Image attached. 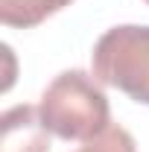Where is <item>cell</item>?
I'll list each match as a JSON object with an SVG mask.
<instances>
[{
	"instance_id": "1",
	"label": "cell",
	"mask_w": 149,
	"mask_h": 152,
	"mask_svg": "<svg viewBox=\"0 0 149 152\" xmlns=\"http://www.w3.org/2000/svg\"><path fill=\"white\" fill-rule=\"evenodd\" d=\"M38 114L44 126L61 140H91L111 126V108L102 85L96 76L79 67L58 73L47 85L38 102Z\"/></svg>"
},
{
	"instance_id": "2",
	"label": "cell",
	"mask_w": 149,
	"mask_h": 152,
	"mask_svg": "<svg viewBox=\"0 0 149 152\" xmlns=\"http://www.w3.org/2000/svg\"><path fill=\"white\" fill-rule=\"evenodd\" d=\"M93 76L99 85L149 105V26H111L93 47Z\"/></svg>"
},
{
	"instance_id": "3",
	"label": "cell",
	"mask_w": 149,
	"mask_h": 152,
	"mask_svg": "<svg viewBox=\"0 0 149 152\" xmlns=\"http://www.w3.org/2000/svg\"><path fill=\"white\" fill-rule=\"evenodd\" d=\"M0 152H50V129L35 105H15L3 111Z\"/></svg>"
},
{
	"instance_id": "4",
	"label": "cell",
	"mask_w": 149,
	"mask_h": 152,
	"mask_svg": "<svg viewBox=\"0 0 149 152\" xmlns=\"http://www.w3.org/2000/svg\"><path fill=\"white\" fill-rule=\"evenodd\" d=\"M76 152H137V146H134V137L123 126H108L96 137L82 140V146Z\"/></svg>"
},
{
	"instance_id": "5",
	"label": "cell",
	"mask_w": 149,
	"mask_h": 152,
	"mask_svg": "<svg viewBox=\"0 0 149 152\" xmlns=\"http://www.w3.org/2000/svg\"><path fill=\"white\" fill-rule=\"evenodd\" d=\"M67 3H73V0H67Z\"/></svg>"
},
{
	"instance_id": "6",
	"label": "cell",
	"mask_w": 149,
	"mask_h": 152,
	"mask_svg": "<svg viewBox=\"0 0 149 152\" xmlns=\"http://www.w3.org/2000/svg\"><path fill=\"white\" fill-rule=\"evenodd\" d=\"M146 6H149V0H146Z\"/></svg>"
}]
</instances>
